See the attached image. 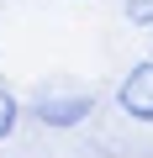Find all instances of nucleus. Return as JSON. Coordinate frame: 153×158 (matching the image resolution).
I'll return each instance as SVG.
<instances>
[{
    "instance_id": "1",
    "label": "nucleus",
    "mask_w": 153,
    "mask_h": 158,
    "mask_svg": "<svg viewBox=\"0 0 153 158\" xmlns=\"http://www.w3.org/2000/svg\"><path fill=\"white\" fill-rule=\"evenodd\" d=\"M21 116H32L37 127L48 132H74L95 116V95L90 90H69V85H53L42 95H32V106H21Z\"/></svg>"
},
{
    "instance_id": "2",
    "label": "nucleus",
    "mask_w": 153,
    "mask_h": 158,
    "mask_svg": "<svg viewBox=\"0 0 153 158\" xmlns=\"http://www.w3.org/2000/svg\"><path fill=\"white\" fill-rule=\"evenodd\" d=\"M116 111L127 121L153 127V58H137L121 79H116Z\"/></svg>"
},
{
    "instance_id": "3",
    "label": "nucleus",
    "mask_w": 153,
    "mask_h": 158,
    "mask_svg": "<svg viewBox=\"0 0 153 158\" xmlns=\"http://www.w3.org/2000/svg\"><path fill=\"white\" fill-rule=\"evenodd\" d=\"M16 127H21V95L11 90V79L0 74V142H11Z\"/></svg>"
},
{
    "instance_id": "4",
    "label": "nucleus",
    "mask_w": 153,
    "mask_h": 158,
    "mask_svg": "<svg viewBox=\"0 0 153 158\" xmlns=\"http://www.w3.org/2000/svg\"><path fill=\"white\" fill-rule=\"evenodd\" d=\"M121 11H127L132 27H148L153 32V0H121Z\"/></svg>"
}]
</instances>
